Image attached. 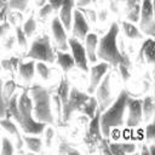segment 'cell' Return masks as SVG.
<instances>
[{
    "instance_id": "9c48e42d",
    "label": "cell",
    "mask_w": 155,
    "mask_h": 155,
    "mask_svg": "<svg viewBox=\"0 0 155 155\" xmlns=\"http://www.w3.org/2000/svg\"><path fill=\"white\" fill-rule=\"evenodd\" d=\"M99 119H101V110L98 109L96 111V115L92 119H90V122L87 125V130L85 133L84 140L88 147H98V144L103 139V136L101 132Z\"/></svg>"
},
{
    "instance_id": "44dd1931",
    "label": "cell",
    "mask_w": 155,
    "mask_h": 155,
    "mask_svg": "<svg viewBox=\"0 0 155 155\" xmlns=\"http://www.w3.org/2000/svg\"><path fill=\"white\" fill-rule=\"evenodd\" d=\"M56 58H57V63H58L59 67L64 70V73L70 71V70L75 67L74 58H73L71 53H69L68 51L57 50V52H56Z\"/></svg>"
},
{
    "instance_id": "2e32d148",
    "label": "cell",
    "mask_w": 155,
    "mask_h": 155,
    "mask_svg": "<svg viewBox=\"0 0 155 155\" xmlns=\"http://www.w3.org/2000/svg\"><path fill=\"white\" fill-rule=\"evenodd\" d=\"M74 6H75V0H65L62 7L59 8V21L65 28V30H69L71 28Z\"/></svg>"
},
{
    "instance_id": "d6a6232c",
    "label": "cell",
    "mask_w": 155,
    "mask_h": 155,
    "mask_svg": "<svg viewBox=\"0 0 155 155\" xmlns=\"http://www.w3.org/2000/svg\"><path fill=\"white\" fill-rule=\"evenodd\" d=\"M0 153L2 155H11L15 153V149H13V144L11 142V139H8L7 137H4L2 138V144H1V150Z\"/></svg>"
},
{
    "instance_id": "277c9868",
    "label": "cell",
    "mask_w": 155,
    "mask_h": 155,
    "mask_svg": "<svg viewBox=\"0 0 155 155\" xmlns=\"http://www.w3.org/2000/svg\"><path fill=\"white\" fill-rule=\"evenodd\" d=\"M17 108H18V114L15 120L19 124L24 133L25 134H41L47 125L35 120L33 115V102H31L28 88L23 90V92L18 96Z\"/></svg>"
},
{
    "instance_id": "484cf974",
    "label": "cell",
    "mask_w": 155,
    "mask_h": 155,
    "mask_svg": "<svg viewBox=\"0 0 155 155\" xmlns=\"http://www.w3.org/2000/svg\"><path fill=\"white\" fill-rule=\"evenodd\" d=\"M23 143L27 145V148L33 153L41 151L42 148V139L40 137H33V136H22Z\"/></svg>"
},
{
    "instance_id": "4fadbf2b",
    "label": "cell",
    "mask_w": 155,
    "mask_h": 155,
    "mask_svg": "<svg viewBox=\"0 0 155 155\" xmlns=\"http://www.w3.org/2000/svg\"><path fill=\"white\" fill-rule=\"evenodd\" d=\"M110 64L102 61L101 63L94 64L93 67H91V78H90V86L87 88L88 94H93L97 86L99 85V82L102 81V79L104 78V75L109 71Z\"/></svg>"
},
{
    "instance_id": "f907efd6",
    "label": "cell",
    "mask_w": 155,
    "mask_h": 155,
    "mask_svg": "<svg viewBox=\"0 0 155 155\" xmlns=\"http://www.w3.org/2000/svg\"><path fill=\"white\" fill-rule=\"evenodd\" d=\"M5 1H6V2H7V0H5Z\"/></svg>"
},
{
    "instance_id": "f1b7e54d",
    "label": "cell",
    "mask_w": 155,
    "mask_h": 155,
    "mask_svg": "<svg viewBox=\"0 0 155 155\" xmlns=\"http://www.w3.org/2000/svg\"><path fill=\"white\" fill-rule=\"evenodd\" d=\"M35 71L45 81L51 79V70H50V68L47 67V64L45 62H36L35 63Z\"/></svg>"
},
{
    "instance_id": "5bb4252c",
    "label": "cell",
    "mask_w": 155,
    "mask_h": 155,
    "mask_svg": "<svg viewBox=\"0 0 155 155\" xmlns=\"http://www.w3.org/2000/svg\"><path fill=\"white\" fill-rule=\"evenodd\" d=\"M51 29H52V36L56 42V46L61 51H68V39L65 34V28L61 23L58 17H54L51 22Z\"/></svg>"
},
{
    "instance_id": "7a4b0ae2",
    "label": "cell",
    "mask_w": 155,
    "mask_h": 155,
    "mask_svg": "<svg viewBox=\"0 0 155 155\" xmlns=\"http://www.w3.org/2000/svg\"><path fill=\"white\" fill-rule=\"evenodd\" d=\"M29 94L33 102V115L35 120L45 125H52L54 122V115L50 90L39 84H34L29 90Z\"/></svg>"
},
{
    "instance_id": "6da1fadb",
    "label": "cell",
    "mask_w": 155,
    "mask_h": 155,
    "mask_svg": "<svg viewBox=\"0 0 155 155\" xmlns=\"http://www.w3.org/2000/svg\"><path fill=\"white\" fill-rule=\"evenodd\" d=\"M119 31H120L119 24L116 22H113L107 34H104L103 38L98 40L97 57L109 63L113 67H117V64H124L131 68V61L128 56L125 52H121L117 47Z\"/></svg>"
},
{
    "instance_id": "3957f363",
    "label": "cell",
    "mask_w": 155,
    "mask_h": 155,
    "mask_svg": "<svg viewBox=\"0 0 155 155\" xmlns=\"http://www.w3.org/2000/svg\"><path fill=\"white\" fill-rule=\"evenodd\" d=\"M127 91L122 90L117 98L113 101V103L104 109L101 113L99 125H101V132L104 138H108L111 130L115 127H119L124 124V116L126 111V99H127Z\"/></svg>"
},
{
    "instance_id": "f6af8a7d",
    "label": "cell",
    "mask_w": 155,
    "mask_h": 155,
    "mask_svg": "<svg viewBox=\"0 0 155 155\" xmlns=\"http://www.w3.org/2000/svg\"><path fill=\"white\" fill-rule=\"evenodd\" d=\"M107 17H108V12H107V10H101L99 13H98V19H99L101 22H104V21L107 19Z\"/></svg>"
},
{
    "instance_id": "7402d4cb",
    "label": "cell",
    "mask_w": 155,
    "mask_h": 155,
    "mask_svg": "<svg viewBox=\"0 0 155 155\" xmlns=\"http://www.w3.org/2000/svg\"><path fill=\"white\" fill-rule=\"evenodd\" d=\"M97 110H98V102H97L96 97H92V96H90V98L79 109V111H81L88 119H92L96 115V111Z\"/></svg>"
},
{
    "instance_id": "ffe728a7",
    "label": "cell",
    "mask_w": 155,
    "mask_h": 155,
    "mask_svg": "<svg viewBox=\"0 0 155 155\" xmlns=\"http://www.w3.org/2000/svg\"><path fill=\"white\" fill-rule=\"evenodd\" d=\"M0 126L7 132L10 133V136H13L17 140V147L21 148L23 145V137L21 136L17 126L13 124V121L10 119V117H4V119H0Z\"/></svg>"
},
{
    "instance_id": "8fae6325",
    "label": "cell",
    "mask_w": 155,
    "mask_h": 155,
    "mask_svg": "<svg viewBox=\"0 0 155 155\" xmlns=\"http://www.w3.org/2000/svg\"><path fill=\"white\" fill-rule=\"evenodd\" d=\"M68 45L69 48L71 50V56L74 58L75 65L81 69L82 71H87L88 67H87V56H86V51H85V46L80 42V40L71 38L68 39Z\"/></svg>"
},
{
    "instance_id": "d590c367",
    "label": "cell",
    "mask_w": 155,
    "mask_h": 155,
    "mask_svg": "<svg viewBox=\"0 0 155 155\" xmlns=\"http://www.w3.org/2000/svg\"><path fill=\"white\" fill-rule=\"evenodd\" d=\"M45 132V143H46V147L50 148L52 145V140H53V136H54V131L52 127H45L44 130Z\"/></svg>"
},
{
    "instance_id": "836d02e7",
    "label": "cell",
    "mask_w": 155,
    "mask_h": 155,
    "mask_svg": "<svg viewBox=\"0 0 155 155\" xmlns=\"http://www.w3.org/2000/svg\"><path fill=\"white\" fill-rule=\"evenodd\" d=\"M52 12H53V10H52L51 5L47 2V4H45L42 7L39 8V11H38V18L44 22V21H46V18H48V16H50Z\"/></svg>"
},
{
    "instance_id": "30bf717a",
    "label": "cell",
    "mask_w": 155,
    "mask_h": 155,
    "mask_svg": "<svg viewBox=\"0 0 155 155\" xmlns=\"http://www.w3.org/2000/svg\"><path fill=\"white\" fill-rule=\"evenodd\" d=\"M126 108L128 110V116L126 120V125L128 127H137L140 125L143 121V115H142V99L138 98H132L130 94L127 96L126 99Z\"/></svg>"
},
{
    "instance_id": "ac0fdd59",
    "label": "cell",
    "mask_w": 155,
    "mask_h": 155,
    "mask_svg": "<svg viewBox=\"0 0 155 155\" xmlns=\"http://www.w3.org/2000/svg\"><path fill=\"white\" fill-rule=\"evenodd\" d=\"M19 78L29 84L33 78H34V74H35V61H29V62H21L19 65H18V70H17Z\"/></svg>"
},
{
    "instance_id": "7c38bea8",
    "label": "cell",
    "mask_w": 155,
    "mask_h": 155,
    "mask_svg": "<svg viewBox=\"0 0 155 155\" xmlns=\"http://www.w3.org/2000/svg\"><path fill=\"white\" fill-rule=\"evenodd\" d=\"M70 29L73 33V38L78 40H84L88 34V30H90L88 22L79 8L73 11V21H71Z\"/></svg>"
},
{
    "instance_id": "7bdbcfd3",
    "label": "cell",
    "mask_w": 155,
    "mask_h": 155,
    "mask_svg": "<svg viewBox=\"0 0 155 155\" xmlns=\"http://www.w3.org/2000/svg\"><path fill=\"white\" fill-rule=\"evenodd\" d=\"M65 0H48V4L51 5L53 11H59V8L62 7V5L64 4Z\"/></svg>"
},
{
    "instance_id": "ab89813d",
    "label": "cell",
    "mask_w": 155,
    "mask_h": 155,
    "mask_svg": "<svg viewBox=\"0 0 155 155\" xmlns=\"http://www.w3.org/2000/svg\"><path fill=\"white\" fill-rule=\"evenodd\" d=\"M15 42H17V41H16V36L10 35V36H7V38L5 39L4 46H5V48H6V50H11V48L15 46Z\"/></svg>"
},
{
    "instance_id": "1f68e13d",
    "label": "cell",
    "mask_w": 155,
    "mask_h": 155,
    "mask_svg": "<svg viewBox=\"0 0 155 155\" xmlns=\"http://www.w3.org/2000/svg\"><path fill=\"white\" fill-rule=\"evenodd\" d=\"M16 41H17V45L21 48H27V46H28V38L25 36V34H24V31H23L21 25L16 27Z\"/></svg>"
},
{
    "instance_id": "f35d334b",
    "label": "cell",
    "mask_w": 155,
    "mask_h": 155,
    "mask_svg": "<svg viewBox=\"0 0 155 155\" xmlns=\"http://www.w3.org/2000/svg\"><path fill=\"white\" fill-rule=\"evenodd\" d=\"M58 151L61 154H79V151L76 149H74V148H71V147H69L68 144H64V143H62L59 145V150Z\"/></svg>"
},
{
    "instance_id": "9a60e30c",
    "label": "cell",
    "mask_w": 155,
    "mask_h": 155,
    "mask_svg": "<svg viewBox=\"0 0 155 155\" xmlns=\"http://www.w3.org/2000/svg\"><path fill=\"white\" fill-rule=\"evenodd\" d=\"M154 39L153 38H148L143 41L138 57H137V62L138 63H148V64H153L155 58H154Z\"/></svg>"
},
{
    "instance_id": "603a6c76",
    "label": "cell",
    "mask_w": 155,
    "mask_h": 155,
    "mask_svg": "<svg viewBox=\"0 0 155 155\" xmlns=\"http://www.w3.org/2000/svg\"><path fill=\"white\" fill-rule=\"evenodd\" d=\"M69 91H70V82L67 78V75L64 74L63 78L61 79V82L56 90V94L59 97L61 102H62V105L65 104V102L68 101V96H69Z\"/></svg>"
},
{
    "instance_id": "83f0119b",
    "label": "cell",
    "mask_w": 155,
    "mask_h": 155,
    "mask_svg": "<svg viewBox=\"0 0 155 155\" xmlns=\"http://www.w3.org/2000/svg\"><path fill=\"white\" fill-rule=\"evenodd\" d=\"M15 91H16V82H15V80H7L6 82H5V85H4V87H2V94H1V97H2V102L6 104L8 101H10V98L13 96V93H15Z\"/></svg>"
},
{
    "instance_id": "8992f818",
    "label": "cell",
    "mask_w": 155,
    "mask_h": 155,
    "mask_svg": "<svg viewBox=\"0 0 155 155\" xmlns=\"http://www.w3.org/2000/svg\"><path fill=\"white\" fill-rule=\"evenodd\" d=\"M90 96L91 94L85 93V92H81L80 90H78V87H70L68 101L63 105L62 121L63 122H68L70 120L71 115L75 111H79V109L81 108V105L90 98Z\"/></svg>"
},
{
    "instance_id": "e575fe53",
    "label": "cell",
    "mask_w": 155,
    "mask_h": 155,
    "mask_svg": "<svg viewBox=\"0 0 155 155\" xmlns=\"http://www.w3.org/2000/svg\"><path fill=\"white\" fill-rule=\"evenodd\" d=\"M81 12H82V15L85 16V18L86 19H90L91 22H96L97 21V13L92 10V8H85V7H78Z\"/></svg>"
},
{
    "instance_id": "7dc6e473",
    "label": "cell",
    "mask_w": 155,
    "mask_h": 155,
    "mask_svg": "<svg viewBox=\"0 0 155 155\" xmlns=\"http://www.w3.org/2000/svg\"><path fill=\"white\" fill-rule=\"evenodd\" d=\"M34 2H35V5L40 8V7H42L45 4H47V0H34Z\"/></svg>"
},
{
    "instance_id": "8d00e7d4",
    "label": "cell",
    "mask_w": 155,
    "mask_h": 155,
    "mask_svg": "<svg viewBox=\"0 0 155 155\" xmlns=\"http://www.w3.org/2000/svg\"><path fill=\"white\" fill-rule=\"evenodd\" d=\"M117 67H119V71H120V75H121V78L125 80V81H127L130 78H131V68L130 67H127V65H124V64H117Z\"/></svg>"
},
{
    "instance_id": "52a82bcc",
    "label": "cell",
    "mask_w": 155,
    "mask_h": 155,
    "mask_svg": "<svg viewBox=\"0 0 155 155\" xmlns=\"http://www.w3.org/2000/svg\"><path fill=\"white\" fill-rule=\"evenodd\" d=\"M139 30L150 38L155 35V23H154V10L151 0L140 1V12H139Z\"/></svg>"
},
{
    "instance_id": "f546056e",
    "label": "cell",
    "mask_w": 155,
    "mask_h": 155,
    "mask_svg": "<svg viewBox=\"0 0 155 155\" xmlns=\"http://www.w3.org/2000/svg\"><path fill=\"white\" fill-rule=\"evenodd\" d=\"M22 29H23L25 36H27V38H30V36L35 33V29H36V21H35V18H34L33 16H30V17L24 22V24L22 25Z\"/></svg>"
},
{
    "instance_id": "b9f144b4",
    "label": "cell",
    "mask_w": 155,
    "mask_h": 155,
    "mask_svg": "<svg viewBox=\"0 0 155 155\" xmlns=\"http://www.w3.org/2000/svg\"><path fill=\"white\" fill-rule=\"evenodd\" d=\"M8 29H10V23H8L6 19H5L4 22L0 23V39L7 34Z\"/></svg>"
},
{
    "instance_id": "4dcf8cb0",
    "label": "cell",
    "mask_w": 155,
    "mask_h": 155,
    "mask_svg": "<svg viewBox=\"0 0 155 155\" xmlns=\"http://www.w3.org/2000/svg\"><path fill=\"white\" fill-rule=\"evenodd\" d=\"M29 0H7L6 6L8 10H17V11H24L28 6Z\"/></svg>"
},
{
    "instance_id": "681fc988",
    "label": "cell",
    "mask_w": 155,
    "mask_h": 155,
    "mask_svg": "<svg viewBox=\"0 0 155 155\" xmlns=\"http://www.w3.org/2000/svg\"><path fill=\"white\" fill-rule=\"evenodd\" d=\"M0 70H2V67H1V63H0Z\"/></svg>"
},
{
    "instance_id": "74e56055",
    "label": "cell",
    "mask_w": 155,
    "mask_h": 155,
    "mask_svg": "<svg viewBox=\"0 0 155 155\" xmlns=\"http://www.w3.org/2000/svg\"><path fill=\"white\" fill-rule=\"evenodd\" d=\"M145 138L148 142H153L155 138V130H154V124H149L145 127Z\"/></svg>"
},
{
    "instance_id": "ba28073f",
    "label": "cell",
    "mask_w": 155,
    "mask_h": 155,
    "mask_svg": "<svg viewBox=\"0 0 155 155\" xmlns=\"http://www.w3.org/2000/svg\"><path fill=\"white\" fill-rule=\"evenodd\" d=\"M94 93H96V99L98 102V109L102 113L104 109H107L113 103L111 87H110V73L109 71L104 75V78L97 86Z\"/></svg>"
},
{
    "instance_id": "60d3db41",
    "label": "cell",
    "mask_w": 155,
    "mask_h": 155,
    "mask_svg": "<svg viewBox=\"0 0 155 155\" xmlns=\"http://www.w3.org/2000/svg\"><path fill=\"white\" fill-rule=\"evenodd\" d=\"M120 144H121L124 154L125 153H134L136 151V145L132 144V143H120Z\"/></svg>"
},
{
    "instance_id": "ee69618b",
    "label": "cell",
    "mask_w": 155,
    "mask_h": 155,
    "mask_svg": "<svg viewBox=\"0 0 155 155\" xmlns=\"http://www.w3.org/2000/svg\"><path fill=\"white\" fill-rule=\"evenodd\" d=\"M91 2H92V0H75V4L78 5V7H86Z\"/></svg>"
},
{
    "instance_id": "c3c4849f",
    "label": "cell",
    "mask_w": 155,
    "mask_h": 155,
    "mask_svg": "<svg viewBox=\"0 0 155 155\" xmlns=\"http://www.w3.org/2000/svg\"><path fill=\"white\" fill-rule=\"evenodd\" d=\"M4 7H6V1H5V0H0V11H1Z\"/></svg>"
},
{
    "instance_id": "4316f807",
    "label": "cell",
    "mask_w": 155,
    "mask_h": 155,
    "mask_svg": "<svg viewBox=\"0 0 155 155\" xmlns=\"http://www.w3.org/2000/svg\"><path fill=\"white\" fill-rule=\"evenodd\" d=\"M1 67L4 70H6L10 74H15L18 70V65L21 63V59L17 57H10V58H4L1 59Z\"/></svg>"
},
{
    "instance_id": "bcb514c9",
    "label": "cell",
    "mask_w": 155,
    "mask_h": 155,
    "mask_svg": "<svg viewBox=\"0 0 155 155\" xmlns=\"http://www.w3.org/2000/svg\"><path fill=\"white\" fill-rule=\"evenodd\" d=\"M7 11H8L7 6H6V7H4V8L0 11V23H1V22H4V21L6 19V16H7Z\"/></svg>"
},
{
    "instance_id": "d4e9b609",
    "label": "cell",
    "mask_w": 155,
    "mask_h": 155,
    "mask_svg": "<svg viewBox=\"0 0 155 155\" xmlns=\"http://www.w3.org/2000/svg\"><path fill=\"white\" fill-rule=\"evenodd\" d=\"M142 115L143 120L145 121H149L154 115V101L151 96H147L144 99H142Z\"/></svg>"
},
{
    "instance_id": "5b68a950",
    "label": "cell",
    "mask_w": 155,
    "mask_h": 155,
    "mask_svg": "<svg viewBox=\"0 0 155 155\" xmlns=\"http://www.w3.org/2000/svg\"><path fill=\"white\" fill-rule=\"evenodd\" d=\"M27 57L33 61L53 63L56 58V53L51 46L50 38L47 35L38 36L30 45V48L27 52Z\"/></svg>"
},
{
    "instance_id": "d6986e66",
    "label": "cell",
    "mask_w": 155,
    "mask_h": 155,
    "mask_svg": "<svg viewBox=\"0 0 155 155\" xmlns=\"http://www.w3.org/2000/svg\"><path fill=\"white\" fill-rule=\"evenodd\" d=\"M140 1L142 0H126L125 12L126 18L128 22H138L139 21V12H140Z\"/></svg>"
},
{
    "instance_id": "e0dca14e",
    "label": "cell",
    "mask_w": 155,
    "mask_h": 155,
    "mask_svg": "<svg viewBox=\"0 0 155 155\" xmlns=\"http://www.w3.org/2000/svg\"><path fill=\"white\" fill-rule=\"evenodd\" d=\"M97 46H98V36L94 33H88L85 38V51L91 63L97 62Z\"/></svg>"
},
{
    "instance_id": "cb8c5ba5",
    "label": "cell",
    "mask_w": 155,
    "mask_h": 155,
    "mask_svg": "<svg viewBox=\"0 0 155 155\" xmlns=\"http://www.w3.org/2000/svg\"><path fill=\"white\" fill-rule=\"evenodd\" d=\"M121 27H122V30H124L125 35L128 39H142L143 38V33L133 23H131L128 21H124L121 23Z\"/></svg>"
}]
</instances>
